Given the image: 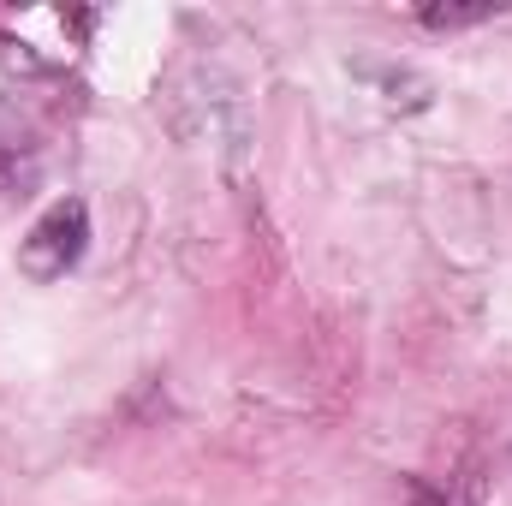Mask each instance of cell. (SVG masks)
<instances>
[{"mask_svg":"<svg viewBox=\"0 0 512 506\" xmlns=\"http://www.w3.org/2000/svg\"><path fill=\"white\" fill-rule=\"evenodd\" d=\"M90 251V209L78 203V197H60V203H48L42 215H36V227L18 239V268L30 274V280H66L78 262Z\"/></svg>","mask_w":512,"mask_h":506,"instance_id":"1","label":"cell"},{"mask_svg":"<svg viewBox=\"0 0 512 506\" xmlns=\"http://www.w3.org/2000/svg\"><path fill=\"white\" fill-rule=\"evenodd\" d=\"M501 12H507V0H447V6H417V24L423 30H477Z\"/></svg>","mask_w":512,"mask_h":506,"instance_id":"2","label":"cell"},{"mask_svg":"<svg viewBox=\"0 0 512 506\" xmlns=\"http://www.w3.org/2000/svg\"><path fill=\"white\" fill-rule=\"evenodd\" d=\"M364 78L382 90L393 108H429V84L417 72H405V66H364Z\"/></svg>","mask_w":512,"mask_h":506,"instance_id":"3","label":"cell"},{"mask_svg":"<svg viewBox=\"0 0 512 506\" xmlns=\"http://www.w3.org/2000/svg\"><path fill=\"white\" fill-rule=\"evenodd\" d=\"M36 185V155L30 149H0V197H24Z\"/></svg>","mask_w":512,"mask_h":506,"instance_id":"4","label":"cell"},{"mask_svg":"<svg viewBox=\"0 0 512 506\" xmlns=\"http://www.w3.org/2000/svg\"><path fill=\"white\" fill-rule=\"evenodd\" d=\"M411 506H477V501H453V489H429V483H411Z\"/></svg>","mask_w":512,"mask_h":506,"instance_id":"5","label":"cell"}]
</instances>
